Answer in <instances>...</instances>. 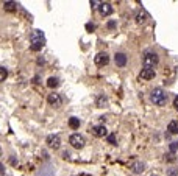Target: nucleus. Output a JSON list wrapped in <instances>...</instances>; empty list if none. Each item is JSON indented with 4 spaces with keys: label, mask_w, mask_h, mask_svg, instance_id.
Here are the masks:
<instances>
[{
    "label": "nucleus",
    "mask_w": 178,
    "mask_h": 176,
    "mask_svg": "<svg viewBox=\"0 0 178 176\" xmlns=\"http://www.w3.org/2000/svg\"><path fill=\"white\" fill-rule=\"evenodd\" d=\"M45 44V36L41 30H34L30 36V48L33 52H39Z\"/></svg>",
    "instance_id": "1"
},
{
    "label": "nucleus",
    "mask_w": 178,
    "mask_h": 176,
    "mask_svg": "<svg viewBox=\"0 0 178 176\" xmlns=\"http://www.w3.org/2000/svg\"><path fill=\"white\" fill-rule=\"evenodd\" d=\"M150 100H152V103H155L156 106H164L167 103V94L164 92L161 87H156V89L152 91V94H150Z\"/></svg>",
    "instance_id": "2"
},
{
    "label": "nucleus",
    "mask_w": 178,
    "mask_h": 176,
    "mask_svg": "<svg viewBox=\"0 0 178 176\" xmlns=\"http://www.w3.org/2000/svg\"><path fill=\"white\" fill-rule=\"evenodd\" d=\"M158 64V55L156 53H152V52H147L142 58V66L144 69H153L155 70V66Z\"/></svg>",
    "instance_id": "3"
},
{
    "label": "nucleus",
    "mask_w": 178,
    "mask_h": 176,
    "mask_svg": "<svg viewBox=\"0 0 178 176\" xmlns=\"http://www.w3.org/2000/svg\"><path fill=\"white\" fill-rule=\"evenodd\" d=\"M69 143L75 148V150H81V148L84 147V143H86V139L81 136V134H72L70 139H69Z\"/></svg>",
    "instance_id": "4"
},
{
    "label": "nucleus",
    "mask_w": 178,
    "mask_h": 176,
    "mask_svg": "<svg viewBox=\"0 0 178 176\" xmlns=\"http://www.w3.org/2000/svg\"><path fill=\"white\" fill-rule=\"evenodd\" d=\"M45 143H47L49 148L58 150V148L61 147V139H59V136H56V134H50V136H47V139H45Z\"/></svg>",
    "instance_id": "5"
},
{
    "label": "nucleus",
    "mask_w": 178,
    "mask_h": 176,
    "mask_svg": "<svg viewBox=\"0 0 178 176\" xmlns=\"http://www.w3.org/2000/svg\"><path fill=\"white\" fill-rule=\"evenodd\" d=\"M94 62H95L97 66H100V67L106 66L108 62H109V56H108V53H105V52L97 53V55H95V58H94Z\"/></svg>",
    "instance_id": "6"
},
{
    "label": "nucleus",
    "mask_w": 178,
    "mask_h": 176,
    "mask_svg": "<svg viewBox=\"0 0 178 176\" xmlns=\"http://www.w3.org/2000/svg\"><path fill=\"white\" fill-rule=\"evenodd\" d=\"M91 133L94 134L95 137H106L108 136V131L103 125H97V126H92L91 128Z\"/></svg>",
    "instance_id": "7"
},
{
    "label": "nucleus",
    "mask_w": 178,
    "mask_h": 176,
    "mask_svg": "<svg viewBox=\"0 0 178 176\" xmlns=\"http://www.w3.org/2000/svg\"><path fill=\"white\" fill-rule=\"evenodd\" d=\"M47 101H49V105L53 106V108H59V106H61V103H63L61 97H59L58 94H49Z\"/></svg>",
    "instance_id": "8"
},
{
    "label": "nucleus",
    "mask_w": 178,
    "mask_h": 176,
    "mask_svg": "<svg viewBox=\"0 0 178 176\" xmlns=\"http://www.w3.org/2000/svg\"><path fill=\"white\" fill-rule=\"evenodd\" d=\"M114 62H116V66H119V67H124L127 64V55L125 53H116V55H114Z\"/></svg>",
    "instance_id": "9"
},
{
    "label": "nucleus",
    "mask_w": 178,
    "mask_h": 176,
    "mask_svg": "<svg viewBox=\"0 0 178 176\" xmlns=\"http://www.w3.org/2000/svg\"><path fill=\"white\" fill-rule=\"evenodd\" d=\"M98 11H100V14H102V16H109L113 13V6L109 5V3H100Z\"/></svg>",
    "instance_id": "10"
},
{
    "label": "nucleus",
    "mask_w": 178,
    "mask_h": 176,
    "mask_svg": "<svg viewBox=\"0 0 178 176\" xmlns=\"http://www.w3.org/2000/svg\"><path fill=\"white\" fill-rule=\"evenodd\" d=\"M139 78H142V80H152V78H155V70L153 69H142V70H141V73H139Z\"/></svg>",
    "instance_id": "11"
},
{
    "label": "nucleus",
    "mask_w": 178,
    "mask_h": 176,
    "mask_svg": "<svg viewBox=\"0 0 178 176\" xmlns=\"http://www.w3.org/2000/svg\"><path fill=\"white\" fill-rule=\"evenodd\" d=\"M167 131L170 134H178V122L177 120H172L170 123L167 125Z\"/></svg>",
    "instance_id": "12"
},
{
    "label": "nucleus",
    "mask_w": 178,
    "mask_h": 176,
    "mask_svg": "<svg viewBox=\"0 0 178 176\" xmlns=\"http://www.w3.org/2000/svg\"><path fill=\"white\" fill-rule=\"evenodd\" d=\"M131 168H133L134 173H142V171L145 170V164H142V162H134L133 165H131Z\"/></svg>",
    "instance_id": "13"
},
{
    "label": "nucleus",
    "mask_w": 178,
    "mask_h": 176,
    "mask_svg": "<svg viewBox=\"0 0 178 176\" xmlns=\"http://www.w3.org/2000/svg\"><path fill=\"white\" fill-rule=\"evenodd\" d=\"M106 103H108V98L103 95V94H100V95L97 97V100H95V105H97L98 108H105L106 106Z\"/></svg>",
    "instance_id": "14"
},
{
    "label": "nucleus",
    "mask_w": 178,
    "mask_h": 176,
    "mask_svg": "<svg viewBox=\"0 0 178 176\" xmlns=\"http://www.w3.org/2000/svg\"><path fill=\"white\" fill-rule=\"evenodd\" d=\"M38 176H53V168L52 167H44L42 170L38 171Z\"/></svg>",
    "instance_id": "15"
},
{
    "label": "nucleus",
    "mask_w": 178,
    "mask_h": 176,
    "mask_svg": "<svg viewBox=\"0 0 178 176\" xmlns=\"http://www.w3.org/2000/svg\"><path fill=\"white\" fill-rule=\"evenodd\" d=\"M69 126L72 129H78L80 128V119H77V117H70L69 119Z\"/></svg>",
    "instance_id": "16"
},
{
    "label": "nucleus",
    "mask_w": 178,
    "mask_h": 176,
    "mask_svg": "<svg viewBox=\"0 0 178 176\" xmlns=\"http://www.w3.org/2000/svg\"><path fill=\"white\" fill-rule=\"evenodd\" d=\"M3 8L6 11H16L17 10V3L16 2H5L3 3Z\"/></svg>",
    "instance_id": "17"
},
{
    "label": "nucleus",
    "mask_w": 178,
    "mask_h": 176,
    "mask_svg": "<svg viewBox=\"0 0 178 176\" xmlns=\"http://www.w3.org/2000/svg\"><path fill=\"white\" fill-rule=\"evenodd\" d=\"M58 84H59V81H58V78H55V76H50V78L47 80V86H49L50 89L58 87Z\"/></svg>",
    "instance_id": "18"
},
{
    "label": "nucleus",
    "mask_w": 178,
    "mask_h": 176,
    "mask_svg": "<svg viewBox=\"0 0 178 176\" xmlns=\"http://www.w3.org/2000/svg\"><path fill=\"white\" fill-rule=\"evenodd\" d=\"M6 76H8V70L5 69V67H0V83H2V81H5Z\"/></svg>",
    "instance_id": "19"
},
{
    "label": "nucleus",
    "mask_w": 178,
    "mask_h": 176,
    "mask_svg": "<svg viewBox=\"0 0 178 176\" xmlns=\"http://www.w3.org/2000/svg\"><path fill=\"white\" fill-rule=\"evenodd\" d=\"M145 17H147V16H145V13H139V14H138V19H136V20H138V24H144V22H145Z\"/></svg>",
    "instance_id": "20"
},
{
    "label": "nucleus",
    "mask_w": 178,
    "mask_h": 176,
    "mask_svg": "<svg viewBox=\"0 0 178 176\" xmlns=\"http://www.w3.org/2000/svg\"><path fill=\"white\" fill-rule=\"evenodd\" d=\"M106 139H108V142L111 143V145H116V134H108Z\"/></svg>",
    "instance_id": "21"
},
{
    "label": "nucleus",
    "mask_w": 178,
    "mask_h": 176,
    "mask_svg": "<svg viewBox=\"0 0 178 176\" xmlns=\"http://www.w3.org/2000/svg\"><path fill=\"white\" fill-rule=\"evenodd\" d=\"M177 148H178V142H172L170 143V151H175Z\"/></svg>",
    "instance_id": "22"
},
{
    "label": "nucleus",
    "mask_w": 178,
    "mask_h": 176,
    "mask_svg": "<svg viewBox=\"0 0 178 176\" xmlns=\"http://www.w3.org/2000/svg\"><path fill=\"white\" fill-rule=\"evenodd\" d=\"M86 30H88V31H94L95 30V25L94 24H88V25H86Z\"/></svg>",
    "instance_id": "23"
},
{
    "label": "nucleus",
    "mask_w": 178,
    "mask_h": 176,
    "mask_svg": "<svg viewBox=\"0 0 178 176\" xmlns=\"http://www.w3.org/2000/svg\"><path fill=\"white\" fill-rule=\"evenodd\" d=\"M91 6H92V8H98V6H100V3H98V2H95V0H91Z\"/></svg>",
    "instance_id": "24"
},
{
    "label": "nucleus",
    "mask_w": 178,
    "mask_h": 176,
    "mask_svg": "<svg viewBox=\"0 0 178 176\" xmlns=\"http://www.w3.org/2000/svg\"><path fill=\"white\" fill-rule=\"evenodd\" d=\"M166 159H167L169 162H173V161H175V157H173V154L170 153V154H167V156H166Z\"/></svg>",
    "instance_id": "25"
},
{
    "label": "nucleus",
    "mask_w": 178,
    "mask_h": 176,
    "mask_svg": "<svg viewBox=\"0 0 178 176\" xmlns=\"http://www.w3.org/2000/svg\"><path fill=\"white\" fill-rule=\"evenodd\" d=\"M173 108H175V109L178 111V95H177L175 98H173Z\"/></svg>",
    "instance_id": "26"
},
{
    "label": "nucleus",
    "mask_w": 178,
    "mask_h": 176,
    "mask_svg": "<svg viewBox=\"0 0 178 176\" xmlns=\"http://www.w3.org/2000/svg\"><path fill=\"white\" fill-rule=\"evenodd\" d=\"M114 27H116V22H114V20H111V22L108 24V28H114Z\"/></svg>",
    "instance_id": "27"
},
{
    "label": "nucleus",
    "mask_w": 178,
    "mask_h": 176,
    "mask_svg": "<svg viewBox=\"0 0 178 176\" xmlns=\"http://www.w3.org/2000/svg\"><path fill=\"white\" fill-rule=\"evenodd\" d=\"M0 175H5V167H3V164H0Z\"/></svg>",
    "instance_id": "28"
},
{
    "label": "nucleus",
    "mask_w": 178,
    "mask_h": 176,
    "mask_svg": "<svg viewBox=\"0 0 178 176\" xmlns=\"http://www.w3.org/2000/svg\"><path fill=\"white\" fill-rule=\"evenodd\" d=\"M0 154H2V153H0Z\"/></svg>",
    "instance_id": "29"
},
{
    "label": "nucleus",
    "mask_w": 178,
    "mask_h": 176,
    "mask_svg": "<svg viewBox=\"0 0 178 176\" xmlns=\"http://www.w3.org/2000/svg\"><path fill=\"white\" fill-rule=\"evenodd\" d=\"M3 176H5V175H3Z\"/></svg>",
    "instance_id": "30"
}]
</instances>
